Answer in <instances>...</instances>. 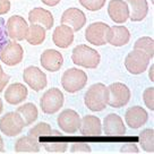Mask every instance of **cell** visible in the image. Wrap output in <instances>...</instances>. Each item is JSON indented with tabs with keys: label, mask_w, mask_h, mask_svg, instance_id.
<instances>
[{
	"label": "cell",
	"mask_w": 154,
	"mask_h": 154,
	"mask_svg": "<svg viewBox=\"0 0 154 154\" xmlns=\"http://www.w3.org/2000/svg\"><path fill=\"white\" fill-rule=\"evenodd\" d=\"M84 103L93 112H100L108 106V86L103 83H95L86 91Z\"/></svg>",
	"instance_id": "obj_1"
},
{
	"label": "cell",
	"mask_w": 154,
	"mask_h": 154,
	"mask_svg": "<svg viewBox=\"0 0 154 154\" xmlns=\"http://www.w3.org/2000/svg\"><path fill=\"white\" fill-rule=\"evenodd\" d=\"M72 60L77 66L87 69H95L100 65L101 56L95 49L91 48L86 44H79L72 49Z\"/></svg>",
	"instance_id": "obj_2"
},
{
	"label": "cell",
	"mask_w": 154,
	"mask_h": 154,
	"mask_svg": "<svg viewBox=\"0 0 154 154\" xmlns=\"http://www.w3.org/2000/svg\"><path fill=\"white\" fill-rule=\"evenodd\" d=\"M87 84V74L78 68H69L61 76V85L69 94L82 91Z\"/></svg>",
	"instance_id": "obj_3"
},
{
	"label": "cell",
	"mask_w": 154,
	"mask_h": 154,
	"mask_svg": "<svg viewBox=\"0 0 154 154\" xmlns=\"http://www.w3.org/2000/svg\"><path fill=\"white\" fill-rule=\"evenodd\" d=\"M129 87L120 82H115L108 86V106L115 109L125 106L130 101Z\"/></svg>",
	"instance_id": "obj_4"
},
{
	"label": "cell",
	"mask_w": 154,
	"mask_h": 154,
	"mask_svg": "<svg viewBox=\"0 0 154 154\" xmlns=\"http://www.w3.org/2000/svg\"><path fill=\"white\" fill-rule=\"evenodd\" d=\"M65 102L63 93L57 87H51L40 99V108L47 115H53L60 110Z\"/></svg>",
	"instance_id": "obj_5"
},
{
	"label": "cell",
	"mask_w": 154,
	"mask_h": 154,
	"mask_svg": "<svg viewBox=\"0 0 154 154\" xmlns=\"http://www.w3.org/2000/svg\"><path fill=\"white\" fill-rule=\"evenodd\" d=\"M110 26L104 22H95L92 23L86 27L85 31V38L88 43L96 47H102L108 43L109 34H110Z\"/></svg>",
	"instance_id": "obj_6"
},
{
	"label": "cell",
	"mask_w": 154,
	"mask_h": 154,
	"mask_svg": "<svg viewBox=\"0 0 154 154\" xmlns=\"http://www.w3.org/2000/svg\"><path fill=\"white\" fill-rule=\"evenodd\" d=\"M25 128L24 120L16 112H7L0 118V131L8 137H15L19 135Z\"/></svg>",
	"instance_id": "obj_7"
},
{
	"label": "cell",
	"mask_w": 154,
	"mask_h": 154,
	"mask_svg": "<svg viewBox=\"0 0 154 154\" xmlns=\"http://www.w3.org/2000/svg\"><path fill=\"white\" fill-rule=\"evenodd\" d=\"M149 59L143 51L134 49L130 51L125 59V67L131 75H140L147 69Z\"/></svg>",
	"instance_id": "obj_8"
},
{
	"label": "cell",
	"mask_w": 154,
	"mask_h": 154,
	"mask_svg": "<svg viewBox=\"0 0 154 154\" xmlns=\"http://www.w3.org/2000/svg\"><path fill=\"white\" fill-rule=\"evenodd\" d=\"M24 58V49L16 41H10L2 47L0 50V60L6 66H16L23 61Z\"/></svg>",
	"instance_id": "obj_9"
},
{
	"label": "cell",
	"mask_w": 154,
	"mask_h": 154,
	"mask_svg": "<svg viewBox=\"0 0 154 154\" xmlns=\"http://www.w3.org/2000/svg\"><path fill=\"white\" fill-rule=\"evenodd\" d=\"M7 35L11 41H23L26 38V34L29 31V24L22 16L19 15H13L10 16L7 24Z\"/></svg>",
	"instance_id": "obj_10"
},
{
	"label": "cell",
	"mask_w": 154,
	"mask_h": 154,
	"mask_svg": "<svg viewBox=\"0 0 154 154\" xmlns=\"http://www.w3.org/2000/svg\"><path fill=\"white\" fill-rule=\"evenodd\" d=\"M57 124L66 134H75L81 126V117L72 109H65L57 117Z\"/></svg>",
	"instance_id": "obj_11"
},
{
	"label": "cell",
	"mask_w": 154,
	"mask_h": 154,
	"mask_svg": "<svg viewBox=\"0 0 154 154\" xmlns=\"http://www.w3.org/2000/svg\"><path fill=\"white\" fill-rule=\"evenodd\" d=\"M23 81L35 92L42 91L48 84L45 72H43L36 66H29L25 68L23 72Z\"/></svg>",
	"instance_id": "obj_12"
},
{
	"label": "cell",
	"mask_w": 154,
	"mask_h": 154,
	"mask_svg": "<svg viewBox=\"0 0 154 154\" xmlns=\"http://www.w3.org/2000/svg\"><path fill=\"white\" fill-rule=\"evenodd\" d=\"M60 22L61 24L72 27L74 32H78L86 24V16L84 14V11H82L81 9L72 7L63 11Z\"/></svg>",
	"instance_id": "obj_13"
},
{
	"label": "cell",
	"mask_w": 154,
	"mask_h": 154,
	"mask_svg": "<svg viewBox=\"0 0 154 154\" xmlns=\"http://www.w3.org/2000/svg\"><path fill=\"white\" fill-rule=\"evenodd\" d=\"M103 133L110 137H120L126 134V126L120 116L109 113L103 120Z\"/></svg>",
	"instance_id": "obj_14"
},
{
	"label": "cell",
	"mask_w": 154,
	"mask_h": 154,
	"mask_svg": "<svg viewBox=\"0 0 154 154\" xmlns=\"http://www.w3.org/2000/svg\"><path fill=\"white\" fill-rule=\"evenodd\" d=\"M125 120L127 126L131 129H138L147 122L149 113L144 108L140 106H134L127 109L125 113Z\"/></svg>",
	"instance_id": "obj_15"
},
{
	"label": "cell",
	"mask_w": 154,
	"mask_h": 154,
	"mask_svg": "<svg viewBox=\"0 0 154 154\" xmlns=\"http://www.w3.org/2000/svg\"><path fill=\"white\" fill-rule=\"evenodd\" d=\"M40 61L42 67L51 72H56L60 70V68L63 65V54L59 52L58 50L54 49H47L44 50L41 57H40Z\"/></svg>",
	"instance_id": "obj_16"
},
{
	"label": "cell",
	"mask_w": 154,
	"mask_h": 154,
	"mask_svg": "<svg viewBox=\"0 0 154 154\" xmlns=\"http://www.w3.org/2000/svg\"><path fill=\"white\" fill-rule=\"evenodd\" d=\"M108 14L117 24H124L129 18V9L125 0H110L108 5Z\"/></svg>",
	"instance_id": "obj_17"
},
{
	"label": "cell",
	"mask_w": 154,
	"mask_h": 154,
	"mask_svg": "<svg viewBox=\"0 0 154 154\" xmlns=\"http://www.w3.org/2000/svg\"><path fill=\"white\" fill-rule=\"evenodd\" d=\"M79 131L86 137H97L102 134V124L100 118L93 115H86L81 118Z\"/></svg>",
	"instance_id": "obj_18"
},
{
	"label": "cell",
	"mask_w": 154,
	"mask_h": 154,
	"mask_svg": "<svg viewBox=\"0 0 154 154\" xmlns=\"http://www.w3.org/2000/svg\"><path fill=\"white\" fill-rule=\"evenodd\" d=\"M74 31L67 25L60 24L57 26L52 34V41L54 45L60 49H67L74 42Z\"/></svg>",
	"instance_id": "obj_19"
},
{
	"label": "cell",
	"mask_w": 154,
	"mask_h": 154,
	"mask_svg": "<svg viewBox=\"0 0 154 154\" xmlns=\"http://www.w3.org/2000/svg\"><path fill=\"white\" fill-rule=\"evenodd\" d=\"M29 95V90L22 83H13L6 88L5 100L11 106H16L26 100Z\"/></svg>",
	"instance_id": "obj_20"
},
{
	"label": "cell",
	"mask_w": 154,
	"mask_h": 154,
	"mask_svg": "<svg viewBox=\"0 0 154 154\" xmlns=\"http://www.w3.org/2000/svg\"><path fill=\"white\" fill-rule=\"evenodd\" d=\"M29 22L31 24L41 25L45 29H51L54 24V18L50 10L36 7L29 13Z\"/></svg>",
	"instance_id": "obj_21"
},
{
	"label": "cell",
	"mask_w": 154,
	"mask_h": 154,
	"mask_svg": "<svg viewBox=\"0 0 154 154\" xmlns=\"http://www.w3.org/2000/svg\"><path fill=\"white\" fill-rule=\"evenodd\" d=\"M129 9V19L131 22H142L147 16V0H125Z\"/></svg>",
	"instance_id": "obj_22"
},
{
	"label": "cell",
	"mask_w": 154,
	"mask_h": 154,
	"mask_svg": "<svg viewBox=\"0 0 154 154\" xmlns=\"http://www.w3.org/2000/svg\"><path fill=\"white\" fill-rule=\"evenodd\" d=\"M130 40V32L129 29L121 26V25H117L110 29V34H109V40L108 43H110L113 47H124L129 42Z\"/></svg>",
	"instance_id": "obj_23"
},
{
	"label": "cell",
	"mask_w": 154,
	"mask_h": 154,
	"mask_svg": "<svg viewBox=\"0 0 154 154\" xmlns=\"http://www.w3.org/2000/svg\"><path fill=\"white\" fill-rule=\"evenodd\" d=\"M15 152H38L40 142L32 136H22L15 143Z\"/></svg>",
	"instance_id": "obj_24"
},
{
	"label": "cell",
	"mask_w": 154,
	"mask_h": 154,
	"mask_svg": "<svg viewBox=\"0 0 154 154\" xmlns=\"http://www.w3.org/2000/svg\"><path fill=\"white\" fill-rule=\"evenodd\" d=\"M16 112H17V113L22 117V119L24 120L25 127L32 125L38 117V108H36V106H35L34 103H31V102L24 103L23 106H18V108L16 109Z\"/></svg>",
	"instance_id": "obj_25"
},
{
	"label": "cell",
	"mask_w": 154,
	"mask_h": 154,
	"mask_svg": "<svg viewBox=\"0 0 154 154\" xmlns=\"http://www.w3.org/2000/svg\"><path fill=\"white\" fill-rule=\"evenodd\" d=\"M47 36V29L38 24H31L25 40L32 45H40L44 42Z\"/></svg>",
	"instance_id": "obj_26"
},
{
	"label": "cell",
	"mask_w": 154,
	"mask_h": 154,
	"mask_svg": "<svg viewBox=\"0 0 154 154\" xmlns=\"http://www.w3.org/2000/svg\"><path fill=\"white\" fill-rule=\"evenodd\" d=\"M140 144L142 149L147 153L154 152V129L146 128L142 130L140 134Z\"/></svg>",
	"instance_id": "obj_27"
},
{
	"label": "cell",
	"mask_w": 154,
	"mask_h": 154,
	"mask_svg": "<svg viewBox=\"0 0 154 154\" xmlns=\"http://www.w3.org/2000/svg\"><path fill=\"white\" fill-rule=\"evenodd\" d=\"M134 49L140 50L149 58L153 59L154 57V40L149 36H142L134 44Z\"/></svg>",
	"instance_id": "obj_28"
},
{
	"label": "cell",
	"mask_w": 154,
	"mask_h": 154,
	"mask_svg": "<svg viewBox=\"0 0 154 154\" xmlns=\"http://www.w3.org/2000/svg\"><path fill=\"white\" fill-rule=\"evenodd\" d=\"M43 147L48 152H53V153H63L68 149V143L66 140H49L43 142Z\"/></svg>",
	"instance_id": "obj_29"
},
{
	"label": "cell",
	"mask_w": 154,
	"mask_h": 154,
	"mask_svg": "<svg viewBox=\"0 0 154 154\" xmlns=\"http://www.w3.org/2000/svg\"><path fill=\"white\" fill-rule=\"evenodd\" d=\"M52 133V128L48 122H38L33 128H31L29 131V135L35 138H41V137H49Z\"/></svg>",
	"instance_id": "obj_30"
},
{
	"label": "cell",
	"mask_w": 154,
	"mask_h": 154,
	"mask_svg": "<svg viewBox=\"0 0 154 154\" xmlns=\"http://www.w3.org/2000/svg\"><path fill=\"white\" fill-rule=\"evenodd\" d=\"M106 0H79V4L90 11H97L106 5Z\"/></svg>",
	"instance_id": "obj_31"
},
{
	"label": "cell",
	"mask_w": 154,
	"mask_h": 154,
	"mask_svg": "<svg viewBox=\"0 0 154 154\" xmlns=\"http://www.w3.org/2000/svg\"><path fill=\"white\" fill-rule=\"evenodd\" d=\"M143 101L145 106H147V109L151 111H154V87H147L143 92Z\"/></svg>",
	"instance_id": "obj_32"
},
{
	"label": "cell",
	"mask_w": 154,
	"mask_h": 154,
	"mask_svg": "<svg viewBox=\"0 0 154 154\" xmlns=\"http://www.w3.org/2000/svg\"><path fill=\"white\" fill-rule=\"evenodd\" d=\"M92 149L90 147V145L87 143H82V142H76V143H72L70 146V152L75 153V152H91Z\"/></svg>",
	"instance_id": "obj_33"
},
{
	"label": "cell",
	"mask_w": 154,
	"mask_h": 154,
	"mask_svg": "<svg viewBox=\"0 0 154 154\" xmlns=\"http://www.w3.org/2000/svg\"><path fill=\"white\" fill-rule=\"evenodd\" d=\"M120 152H124V153H138L140 152V149L136 143H126L121 146Z\"/></svg>",
	"instance_id": "obj_34"
},
{
	"label": "cell",
	"mask_w": 154,
	"mask_h": 154,
	"mask_svg": "<svg viewBox=\"0 0 154 154\" xmlns=\"http://www.w3.org/2000/svg\"><path fill=\"white\" fill-rule=\"evenodd\" d=\"M10 10V0H0V15L7 14Z\"/></svg>",
	"instance_id": "obj_35"
},
{
	"label": "cell",
	"mask_w": 154,
	"mask_h": 154,
	"mask_svg": "<svg viewBox=\"0 0 154 154\" xmlns=\"http://www.w3.org/2000/svg\"><path fill=\"white\" fill-rule=\"evenodd\" d=\"M9 75H7V74H4L2 76L0 77V93L5 90V87L7 86V84L9 82Z\"/></svg>",
	"instance_id": "obj_36"
},
{
	"label": "cell",
	"mask_w": 154,
	"mask_h": 154,
	"mask_svg": "<svg viewBox=\"0 0 154 154\" xmlns=\"http://www.w3.org/2000/svg\"><path fill=\"white\" fill-rule=\"evenodd\" d=\"M41 1L43 2L44 5L49 6V7H54V6H57L60 2V0H41Z\"/></svg>",
	"instance_id": "obj_37"
},
{
	"label": "cell",
	"mask_w": 154,
	"mask_h": 154,
	"mask_svg": "<svg viewBox=\"0 0 154 154\" xmlns=\"http://www.w3.org/2000/svg\"><path fill=\"white\" fill-rule=\"evenodd\" d=\"M153 70H154V67L153 66H151V68H149V79H151V82H153L154 79H153Z\"/></svg>",
	"instance_id": "obj_38"
},
{
	"label": "cell",
	"mask_w": 154,
	"mask_h": 154,
	"mask_svg": "<svg viewBox=\"0 0 154 154\" xmlns=\"http://www.w3.org/2000/svg\"><path fill=\"white\" fill-rule=\"evenodd\" d=\"M0 152H5V144H4V140L0 136Z\"/></svg>",
	"instance_id": "obj_39"
},
{
	"label": "cell",
	"mask_w": 154,
	"mask_h": 154,
	"mask_svg": "<svg viewBox=\"0 0 154 154\" xmlns=\"http://www.w3.org/2000/svg\"><path fill=\"white\" fill-rule=\"evenodd\" d=\"M2 110H4V103H2V100L0 99V113L2 112Z\"/></svg>",
	"instance_id": "obj_40"
},
{
	"label": "cell",
	"mask_w": 154,
	"mask_h": 154,
	"mask_svg": "<svg viewBox=\"0 0 154 154\" xmlns=\"http://www.w3.org/2000/svg\"><path fill=\"white\" fill-rule=\"evenodd\" d=\"M4 74H5V72H4V69H2V66H1V65H0V77L2 76V75H4Z\"/></svg>",
	"instance_id": "obj_41"
}]
</instances>
